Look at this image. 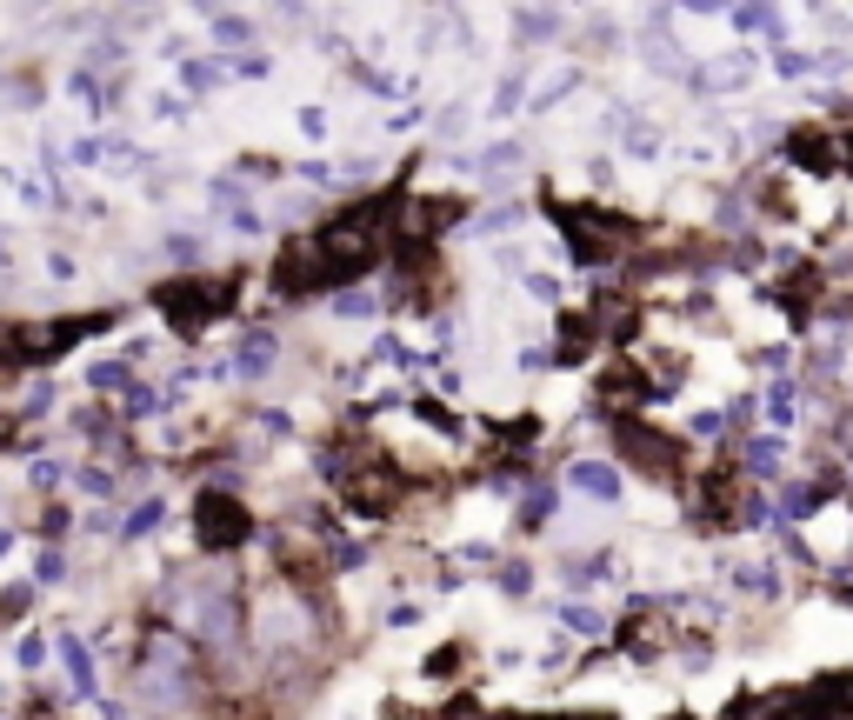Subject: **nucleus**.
Wrapping results in <instances>:
<instances>
[{
    "label": "nucleus",
    "instance_id": "nucleus-2",
    "mask_svg": "<svg viewBox=\"0 0 853 720\" xmlns=\"http://www.w3.org/2000/svg\"><path fill=\"white\" fill-rule=\"evenodd\" d=\"M27 601H34V587H8V594H0V627H14L27 614Z\"/></svg>",
    "mask_w": 853,
    "mask_h": 720
},
{
    "label": "nucleus",
    "instance_id": "nucleus-10",
    "mask_svg": "<svg viewBox=\"0 0 853 720\" xmlns=\"http://www.w3.org/2000/svg\"><path fill=\"white\" fill-rule=\"evenodd\" d=\"M0 261H8V254H0Z\"/></svg>",
    "mask_w": 853,
    "mask_h": 720
},
{
    "label": "nucleus",
    "instance_id": "nucleus-6",
    "mask_svg": "<svg viewBox=\"0 0 853 720\" xmlns=\"http://www.w3.org/2000/svg\"><path fill=\"white\" fill-rule=\"evenodd\" d=\"M73 488H88V494H107V473H101V467H73Z\"/></svg>",
    "mask_w": 853,
    "mask_h": 720
},
{
    "label": "nucleus",
    "instance_id": "nucleus-8",
    "mask_svg": "<svg viewBox=\"0 0 853 720\" xmlns=\"http://www.w3.org/2000/svg\"><path fill=\"white\" fill-rule=\"evenodd\" d=\"M121 414H153V393H147V387H127V400H121Z\"/></svg>",
    "mask_w": 853,
    "mask_h": 720
},
{
    "label": "nucleus",
    "instance_id": "nucleus-9",
    "mask_svg": "<svg viewBox=\"0 0 853 720\" xmlns=\"http://www.w3.org/2000/svg\"><path fill=\"white\" fill-rule=\"evenodd\" d=\"M41 534H47V540L67 534V507H41Z\"/></svg>",
    "mask_w": 853,
    "mask_h": 720
},
{
    "label": "nucleus",
    "instance_id": "nucleus-3",
    "mask_svg": "<svg viewBox=\"0 0 853 720\" xmlns=\"http://www.w3.org/2000/svg\"><path fill=\"white\" fill-rule=\"evenodd\" d=\"M153 521H160V501H140V507H134V514H127V521H121V534H127V540H134V534H147V527H153Z\"/></svg>",
    "mask_w": 853,
    "mask_h": 720
},
{
    "label": "nucleus",
    "instance_id": "nucleus-5",
    "mask_svg": "<svg viewBox=\"0 0 853 720\" xmlns=\"http://www.w3.org/2000/svg\"><path fill=\"white\" fill-rule=\"evenodd\" d=\"M41 581H47V587H54V581H67V560H60V547H47V553H41Z\"/></svg>",
    "mask_w": 853,
    "mask_h": 720
},
{
    "label": "nucleus",
    "instance_id": "nucleus-7",
    "mask_svg": "<svg viewBox=\"0 0 853 720\" xmlns=\"http://www.w3.org/2000/svg\"><path fill=\"white\" fill-rule=\"evenodd\" d=\"M88 380H94V387H121V380H127V367H121V361H101Z\"/></svg>",
    "mask_w": 853,
    "mask_h": 720
},
{
    "label": "nucleus",
    "instance_id": "nucleus-4",
    "mask_svg": "<svg viewBox=\"0 0 853 720\" xmlns=\"http://www.w3.org/2000/svg\"><path fill=\"white\" fill-rule=\"evenodd\" d=\"M41 667H47V640L27 633V640H21V674H41Z\"/></svg>",
    "mask_w": 853,
    "mask_h": 720
},
{
    "label": "nucleus",
    "instance_id": "nucleus-1",
    "mask_svg": "<svg viewBox=\"0 0 853 720\" xmlns=\"http://www.w3.org/2000/svg\"><path fill=\"white\" fill-rule=\"evenodd\" d=\"M60 661H67V681H73V694H94V654L80 648L73 633H60Z\"/></svg>",
    "mask_w": 853,
    "mask_h": 720
}]
</instances>
